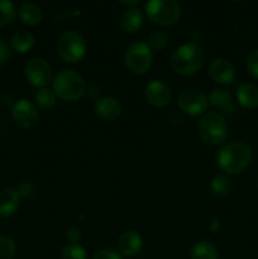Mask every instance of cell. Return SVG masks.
<instances>
[{
	"mask_svg": "<svg viewBox=\"0 0 258 259\" xmlns=\"http://www.w3.org/2000/svg\"><path fill=\"white\" fill-rule=\"evenodd\" d=\"M253 151L249 144L233 141L224 144L217 153V166L224 175H237L244 171L252 162Z\"/></svg>",
	"mask_w": 258,
	"mask_h": 259,
	"instance_id": "obj_1",
	"label": "cell"
},
{
	"mask_svg": "<svg viewBox=\"0 0 258 259\" xmlns=\"http://www.w3.org/2000/svg\"><path fill=\"white\" fill-rule=\"evenodd\" d=\"M52 90L61 100L77 101L85 95L86 83L80 73L63 68L53 77Z\"/></svg>",
	"mask_w": 258,
	"mask_h": 259,
	"instance_id": "obj_2",
	"label": "cell"
},
{
	"mask_svg": "<svg viewBox=\"0 0 258 259\" xmlns=\"http://www.w3.org/2000/svg\"><path fill=\"white\" fill-rule=\"evenodd\" d=\"M204 63L202 48L196 43L182 45L172 53L171 67L181 76H190L196 73Z\"/></svg>",
	"mask_w": 258,
	"mask_h": 259,
	"instance_id": "obj_3",
	"label": "cell"
},
{
	"mask_svg": "<svg viewBox=\"0 0 258 259\" xmlns=\"http://www.w3.org/2000/svg\"><path fill=\"white\" fill-rule=\"evenodd\" d=\"M199 136L209 146H220L228 138V124L219 113H205L197 124Z\"/></svg>",
	"mask_w": 258,
	"mask_h": 259,
	"instance_id": "obj_4",
	"label": "cell"
},
{
	"mask_svg": "<svg viewBox=\"0 0 258 259\" xmlns=\"http://www.w3.org/2000/svg\"><path fill=\"white\" fill-rule=\"evenodd\" d=\"M146 14L156 24L174 25L181 18V5L177 0H147Z\"/></svg>",
	"mask_w": 258,
	"mask_h": 259,
	"instance_id": "obj_5",
	"label": "cell"
},
{
	"mask_svg": "<svg viewBox=\"0 0 258 259\" xmlns=\"http://www.w3.org/2000/svg\"><path fill=\"white\" fill-rule=\"evenodd\" d=\"M58 56L65 62L76 63L86 55V42L76 30H67L60 37L57 43Z\"/></svg>",
	"mask_w": 258,
	"mask_h": 259,
	"instance_id": "obj_6",
	"label": "cell"
},
{
	"mask_svg": "<svg viewBox=\"0 0 258 259\" xmlns=\"http://www.w3.org/2000/svg\"><path fill=\"white\" fill-rule=\"evenodd\" d=\"M124 61L131 72L142 75L148 72L153 63V53L151 47L144 42H134L128 46Z\"/></svg>",
	"mask_w": 258,
	"mask_h": 259,
	"instance_id": "obj_7",
	"label": "cell"
},
{
	"mask_svg": "<svg viewBox=\"0 0 258 259\" xmlns=\"http://www.w3.org/2000/svg\"><path fill=\"white\" fill-rule=\"evenodd\" d=\"M177 104L182 113L190 116H197L207 110L209 100L207 96L199 89H185L180 93Z\"/></svg>",
	"mask_w": 258,
	"mask_h": 259,
	"instance_id": "obj_8",
	"label": "cell"
},
{
	"mask_svg": "<svg viewBox=\"0 0 258 259\" xmlns=\"http://www.w3.org/2000/svg\"><path fill=\"white\" fill-rule=\"evenodd\" d=\"M24 75L28 82L37 89L46 88L53 80L52 67L43 58L35 57L27 62Z\"/></svg>",
	"mask_w": 258,
	"mask_h": 259,
	"instance_id": "obj_9",
	"label": "cell"
},
{
	"mask_svg": "<svg viewBox=\"0 0 258 259\" xmlns=\"http://www.w3.org/2000/svg\"><path fill=\"white\" fill-rule=\"evenodd\" d=\"M12 118L19 128H33L39 120V111L37 106L27 99H20L12 108Z\"/></svg>",
	"mask_w": 258,
	"mask_h": 259,
	"instance_id": "obj_10",
	"label": "cell"
},
{
	"mask_svg": "<svg viewBox=\"0 0 258 259\" xmlns=\"http://www.w3.org/2000/svg\"><path fill=\"white\" fill-rule=\"evenodd\" d=\"M209 76L215 83L229 85L235 80V68L230 61L225 58H215L209 66Z\"/></svg>",
	"mask_w": 258,
	"mask_h": 259,
	"instance_id": "obj_11",
	"label": "cell"
},
{
	"mask_svg": "<svg viewBox=\"0 0 258 259\" xmlns=\"http://www.w3.org/2000/svg\"><path fill=\"white\" fill-rule=\"evenodd\" d=\"M146 100L154 108H164L171 101V90L164 82L153 80L147 83L144 90Z\"/></svg>",
	"mask_w": 258,
	"mask_h": 259,
	"instance_id": "obj_12",
	"label": "cell"
},
{
	"mask_svg": "<svg viewBox=\"0 0 258 259\" xmlns=\"http://www.w3.org/2000/svg\"><path fill=\"white\" fill-rule=\"evenodd\" d=\"M94 111L100 119L106 121H113L118 119L121 114V105L116 99L111 96H104L95 100Z\"/></svg>",
	"mask_w": 258,
	"mask_h": 259,
	"instance_id": "obj_13",
	"label": "cell"
},
{
	"mask_svg": "<svg viewBox=\"0 0 258 259\" xmlns=\"http://www.w3.org/2000/svg\"><path fill=\"white\" fill-rule=\"evenodd\" d=\"M143 247V239L138 233L133 230H126L119 237L118 249L119 253L125 257H136Z\"/></svg>",
	"mask_w": 258,
	"mask_h": 259,
	"instance_id": "obj_14",
	"label": "cell"
},
{
	"mask_svg": "<svg viewBox=\"0 0 258 259\" xmlns=\"http://www.w3.org/2000/svg\"><path fill=\"white\" fill-rule=\"evenodd\" d=\"M20 196L17 190L5 189L0 191V218H9L18 211Z\"/></svg>",
	"mask_w": 258,
	"mask_h": 259,
	"instance_id": "obj_15",
	"label": "cell"
},
{
	"mask_svg": "<svg viewBox=\"0 0 258 259\" xmlns=\"http://www.w3.org/2000/svg\"><path fill=\"white\" fill-rule=\"evenodd\" d=\"M237 100L245 109L258 108V88L253 83H243L237 90Z\"/></svg>",
	"mask_w": 258,
	"mask_h": 259,
	"instance_id": "obj_16",
	"label": "cell"
},
{
	"mask_svg": "<svg viewBox=\"0 0 258 259\" xmlns=\"http://www.w3.org/2000/svg\"><path fill=\"white\" fill-rule=\"evenodd\" d=\"M143 24V14L138 8L125 10L120 18V27L124 32L134 33Z\"/></svg>",
	"mask_w": 258,
	"mask_h": 259,
	"instance_id": "obj_17",
	"label": "cell"
},
{
	"mask_svg": "<svg viewBox=\"0 0 258 259\" xmlns=\"http://www.w3.org/2000/svg\"><path fill=\"white\" fill-rule=\"evenodd\" d=\"M35 39L33 37V34L30 32H27V30H20V32H17L12 37V40H10V47H12L13 51H15L17 53H28L33 47H34Z\"/></svg>",
	"mask_w": 258,
	"mask_h": 259,
	"instance_id": "obj_18",
	"label": "cell"
},
{
	"mask_svg": "<svg viewBox=\"0 0 258 259\" xmlns=\"http://www.w3.org/2000/svg\"><path fill=\"white\" fill-rule=\"evenodd\" d=\"M20 20L28 25H37L43 18L42 9L33 3H23L18 9Z\"/></svg>",
	"mask_w": 258,
	"mask_h": 259,
	"instance_id": "obj_19",
	"label": "cell"
},
{
	"mask_svg": "<svg viewBox=\"0 0 258 259\" xmlns=\"http://www.w3.org/2000/svg\"><path fill=\"white\" fill-rule=\"evenodd\" d=\"M190 259H219V252L214 244L202 240L192 245Z\"/></svg>",
	"mask_w": 258,
	"mask_h": 259,
	"instance_id": "obj_20",
	"label": "cell"
},
{
	"mask_svg": "<svg viewBox=\"0 0 258 259\" xmlns=\"http://www.w3.org/2000/svg\"><path fill=\"white\" fill-rule=\"evenodd\" d=\"M56 99H57L56 94L48 88L38 89L34 94L35 105L42 110H51L55 106Z\"/></svg>",
	"mask_w": 258,
	"mask_h": 259,
	"instance_id": "obj_21",
	"label": "cell"
},
{
	"mask_svg": "<svg viewBox=\"0 0 258 259\" xmlns=\"http://www.w3.org/2000/svg\"><path fill=\"white\" fill-rule=\"evenodd\" d=\"M207 100L214 108L227 109L232 103V95L227 89L217 88L210 93V95L207 96Z\"/></svg>",
	"mask_w": 258,
	"mask_h": 259,
	"instance_id": "obj_22",
	"label": "cell"
},
{
	"mask_svg": "<svg viewBox=\"0 0 258 259\" xmlns=\"http://www.w3.org/2000/svg\"><path fill=\"white\" fill-rule=\"evenodd\" d=\"M210 187H211V191L217 196H225L232 190V182H230V179L227 175H217L211 180Z\"/></svg>",
	"mask_w": 258,
	"mask_h": 259,
	"instance_id": "obj_23",
	"label": "cell"
},
{
	"mask_svg": "<svg viewBox=\"0 0 258 259\" xmlns=\"http://www.w3.org/2000/svg\"><path fill=\"white\" fill-rule=\"evenodd\" d=\"M17 10L10 0H0V28L10 24L14 20Z\"/></svg>",
	"mask_w": 258,
	"mask_h": 259,
	"instance_id": "obj_24",
	"label": "cell"
},
{
	"mask_svg": "<svg viewBox=\"0 0 258 259\" xmlns=\"http://www.w3.org/2000/svg\"><path fill=\"white\" fill-rule=\"evenodd\" d=\"M62 259H88L86 250L78 243H70L65 245L61 252Z\"/></svg>",
	"mask_w": 258,
	"mask_h": 259,
	"instance_id": "obj_25",
	"label": "cell"
},
{
	"mask_svg": "<svg viewBox=\"0 0 258 259\" xmlns=\"http://www.w3.org/2000/svg\"><path fill=\"white\" fill-rule=\"evenodd\" d=\"M15 254V243L7 235H0V259H13Z\"/></svg>",
	"mask_w": 258,
	"mask_h": 259,
	"instance_id": "obj_26",
	"label": "cell"
},
{
	"mask_svg": "<svg viewBox=\"0 0 258 259\" xmlns=\"http://www.w3.org/2000/svg\"><path fill=\"white\" fill-rule=\"evenodd\" d=\"M167 45H168V35L163 30H156V32H153L149 35L148 46L151 48H153V50L161 51Z\"/></svg>",
	"mask_w": 258,
	"mask_h": 259,
	"instance_id": "obj_27",
	"label": "cell"
},
{
	"mask_svg": "<svg viewBox=\"0 0 258 259\" xmlns=\"http://www.w3.org/2000/svg\"><path fill=\"white\" fill-rule=\"evenodd\" d=\"M245 66H247L248 73H249L253 78L258 80V50L252 51V52L248 55L247 61H245Z\"/></svg>",
	"mask_w": 258,
	"mask_h": 259,
	"instance_id": "obj_28",
	"label": "cell"
},
{
	"mask_svg": "<svg viewBox=\"0 0 258 259\" xmlns=\"http://www.w3.org/2000/svg\"><path fill=\"white\" fill-rule=\"evenodd\" d=\"M20 199H29L35 194V186L30 181H22L17 187Z\"/></svg>",
	"mask_w": 258,
	"mask_h": 259,
	"instance_id": "obj_29",
	"label": "cell"
},
{
	"mask_svg": "<svg viewBox=\"0 0 258 259\" xmlns=\"http://www.w3.org/2000/svg\"><path fill=\"white\" fill-rule=\"evenodd\" d=\"M93 259H123L120 253H118L114 249H109V248H105V249H100L94 254Z\"/></svg>",
	"mask_w": 258,
	"mask_h": 259,
	"instance_id": "obj_30",
	"label": "cell"
},
{
	"mask_svg": "<svg viewBox=\"0 0 258 259\" xmlns=\"http://www.w3.org/2000/svg\"><path fill=\"white\" fill-rule=\"evenodd\" d=\"M81 237H82V233L77 227H70L66 230V238L70 240V243H78Z\"/></svg>",
	"mask_w": 258,
	"mask_h": 259,
	"instance_id": "obj_31",
	"label": "cell"
},
{
	"mask_svg": "<svg viewBox=\"0 0 258 259\" xmlns=\"http://www.w3.org/2000/svg\"><path fill=\"white\" fill-rule=\"evenodd\" d=\"M10 57V48L3 39H0V65L5 62Z\"/></svg>",
	"mask_w": 258,
	"mask_h": 259,
	"instance_id": "obj_32",
	"label": "cell"
},
{
	"mask_svg": "<svg viewBox=\"0 0 258 259\" xmlns=\"http://www.w3.org/2000/svg\"><path fill=\"white\" fill-rule=\"evenodd\" d=\"M119 2L124 5H136V4H138L141 0H119Z\"/></svg>",
	"mask_w": 258,
	"mask_h": 259,
	"instance_id": "obj_33",
	"label": "cell"
},
{
	"mask_svg": "<svg viewBox=\"0 0 258 259\" xmlns=\"http://www.w3.org/2000/svg\"><path fill=\"white\" fill-rule=\"evenodd\" d=\"M233 2H237V3H239V2H242V0H233Z\"/></svg>",
	"mask_w": 258,
	"mask_h": 259,
	"instance_id": "obj_34",
	"label": "cell"
}]
</instances>
